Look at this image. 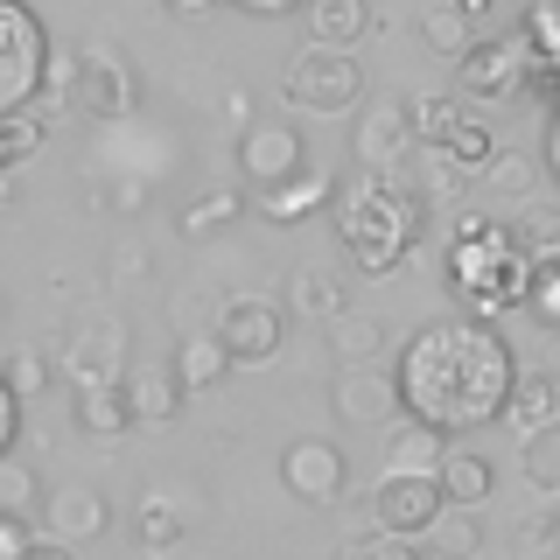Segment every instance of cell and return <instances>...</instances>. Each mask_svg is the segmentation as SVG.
Instances as JSON below:
<instances>
[{"instance_id":"42","label":"cell","mask_w":560,"mask_h":560,"mask_svg":"<svg viewBox=\"0 0 560 560\" xmlns=\"http://www.w3.org/2000/svg\"><path fill=\"white\" fill-rule=\"evenodd\" d=\"M232 8H245V14H267V22H273V14H302L308 0H232Z\"/></svg>"},{"instance_id":"2","label":"cell","mask_w":560,"mask_h":560,"mask_svg":"<svg viewBox=\"0 0 560 560\" xmlns=\"http://www.w3.org/2000/svg\"><path fill=\"white\" fill-rule=\"evenodd\" d=\"M337 238H343L350 267L393 273L399 259L413 253V238H420V203L393 183V175H372V168H364L358 183L337 189Z\"/></svg>"},{"instance_id":"47","label":"cell","mask_w":560,"mask_h":560,"mask_svg":"<svg viewBox=\"0 0 560 560\" xmlns=\"http://www.w3.org/2000/svg\"><path fill=\"white\" fill-rule=\"evenodd\" d=\"M448 8H463L469 22H477V14H490V0H448Z\"/></svg>"},{"instance_id":"14","label":"cell","mask_w":560,"mask_h":560,"mask_svg":"<svg viewBox=\"0 0 560 560\" xmlns=\"http://www.w3.org/2000/svg\"><path fill=\"white\" fill-rule=\"evenodd\" d=\"M119 350H127V323H119V315L105 323V315H98V323H84L78 337L63 343L57 364H63L70 385H113L119 378Z\"/></svg>"},{"instance_id":"23","label":"cell","mask_w":560,"mask_h":560,"mask_svg":"<svg viewBox=\"0 0 560 560\" xmlns=\"http://www.w3.org/2000/svg\"><path fill=\"white\" fill-rule=\"evenodd\" d=\"M329 350H337V364H378L385 350V323L364 308H343L337 323H329Z\"/></svg>"},{"instance_id":"7","label":"cell","mask_w":560,"mask_h":560,"mask_svg":"<svg viewBox=\"0 0 560 560\" xmlns=\"http://www.w3.org/2000/svg\"><path fill=\"white\" fill-rule=\"evenodd\" d=\"M448 512V498H442V477H407V469H385V477L372 483V518H378V533H434V518Z\"/></svg>"},{"instance_id":"44","label":"cell","mask_w":560,"mask_h":560,"mask_svg":"<svg viewBox=\"0 0 560 560\" xmlns=\"http://www.w3.org/2000/svg\"><path fill=\"white\" fill-rule=\"evenodd\" d=\"M539 372L560 385V329H547V364H539Z\"/></svg>"},{"instance_id":"46","label":"cell","mask_w":560,"mask_h":560,"mask_svg":"<svg viewBox=\"0 0 560 560\" xmlns=\"http://www.w3.org/2000/svg\"><path fill=\"white\" fill-rule=\"evenodd\" d=\"M547 175L560 183V119H553V133H547Z\"/></svg>"},{"instance_id":"1","label":"cell","mask_w":560,"mask_h":560,"mask_svg":"<svg viewBox=\"0 0 560 560\" xmlns=\"http://www.w3.org/2000/svg\"><path fill=\"white\" fill-rule=\"evenodd\" d=\"M393 378H399V407L413 420H428L442 434H477L512 407L518 358L483 315H448V323L413 329Z\"/></svg>"},{"instance_id":"6","label":"cell","mask_w":560,"mask_h":560,"mask_svg":"<svg viewBox=\"0 0 560 560\" xmlns=\"http://www.w3.org/2000/svg\"><path fill=\"white\" fill-rule=\"evenodd\" d=\"M133 98H140V78H133V63L119 57L113 43H92L78 57V78H70V105H78L84 119H119V113H133Z\"/></svg>"},{"instance_id":"26","label":"cell","mask_w":560,"mask_h":560,"mask_svg":"<svg viewBox=\"0 0 560 560\" xmlns=\"http://www.w3.org/2000/svg\"><path fill=\"white\" fill-rule=\"evenodd\" d=\"M512 238H518V253L533 259H560V203H525L518 210V224H512Z\"/></svg>"},{"instance_id":"32","label":"cell","mask_w":560,"mask_h":560,"mask_svg":"<svg viewBox=\"0 0 560 560\" xmlns=\"http://www.w3.org/2000/svg\"><path fill=\"white\" fill-rule=\"evenodd\" d=\"M294 302H302V315H323V323H337V315H343V280H329L323 267H308L302 280H294Z\"/></svg>"},{"instance_id":"8","label":"cell","mask_w":560,"mask_h":560,"mask_svg":"<svg viewBox=\"0 0 560 560\" xmlns=\"http://www.w3.org/2000/svg\"><path fill=\"white\" fill-rule=\"evenodd\" d=\"M218 337L232 350V364H267V358H280V343H288V315H280V302H267V294H232V302L218 308Z\"/></svg>"},{"instance_id":"13","label":"cell","mask_w":560,"mask_h":560,"mask_svg":"<svg viewBox=\"0 0 560 560\" xmlns=\"http://www.w3.org/2000/svg\"><path fill=\"white\" fill-rule=\"evenodd\" d=\"M455 70H463V92L504 98V92H518L525 70H533V35H512V43H469V57Z\"/></svg>"},{"instance_id":"39","label":"cell","mask_w":560,"mask_h":560,"mask_svg":"<svg viewBox=\"0 0 560 560\" xmlns=\"http://www.w3.org/2000/svg\"><path fill=\"white\" fill-rule=\"evenodd\" d=\"M358 560H428V553H413L407 533H372V539L358 547Z\"/></svg>"},{"instance_id":"38","label":"cell","mask_w":560,"mask_h":560,"mask_svg":"<svg viewBox=\"0 0 560 560\" xmlns=\"http://www.w3.org/2000/svg\"><path fill=\"white\" fill-rule=\"evenodd\" d=\"M483 183H498V189H512V197H518V189H525V183H533V162H525V154H512V148H504V154H498V162H490V168H483Z\"/></svg>"},{"instance_id":"31","label":"cell","mask_w":560,"mask_h":560,"mask_svg":"<svg viewBox=\"0 0 560 560\" xmlns=\"http://www.w3.org/2000/svg\"><path fill=\"white\" fill-rule=\"evenodd\" d=\"M420 35H428V49H442V57H469V14L463 8L420 14Z\"/></svg>"},{"instance_id":"5","label":"cell","mask_w":560,"mask_h":560,"mask_svg":"<svg viewBox=\"0 0 560 560\" xmlns=\"http://www.w3.org/2000/svg\"><path fill=\"white\" fill-rule=\"evenodd\" d=\"M288 105L294 113H323V119H337V113H358L364 105V70L350 49H323V43H308L302 57L288 63Z\"/></svg>"},{"instance_id":"24","label":"cell","mask_w":560,"mask_h":560,"mask_svg":"<svg viewBox=\"0 0 560 560\" xmlns=\"http://www.w3.org/2000/svg\"><path fill=\"white\" fill-rule=\"evenodd\" d=\"M78 428H84V434H119V428H133L127 378H113V385H78Z\"/></svg>"},{"instance_id":"17","label":"cell","mask_w":560,"mask_h":560,"mask_svg":"<svg viewBox=\"0 0 560 560\" xmlns=\"http://www.w3.org/2000/svg\"><path fill=\"white\" fill-rule=\"evenodd\" d=\"M442 463H448V434L407 413V420L393 428V448H385V469H407V477H442Z\"/></svg>"},{"instance_id":"33","label":"cell","mask_w":560,"mask_h":560,"mask_svg":"<svg viewBox=\"0 0 560 560\" xmlns=\"http://www.w3.org/2000/svg\"><path fill=\"white\" fill-rule=\"evenodd\" d=\"M238 210H245V203L232 197V189H218V197H197V203L183 210V238H210V232H224Z\"/></svg>"},{"instance_id":"16","label":"cell","mask_w":560,"mask_h":560,"mask_svg":"<svg viewBox=\"0 0 560 560\" xmlns=\"http://www.w3.org/2000/svg\"><path fill=\"white\" fill-rule=\"evenodd\" d=\"M329 197H337V175H329V168H302V175H288V183H273V189H253V210L273 218V224H302L308 210H323Z\"/></svg>"},{"instance_id":"29","label":"cell","mask_w":560,"mask_h":560,"mask_svg":"<svg viewBox=\"0 0 560 560\" xmlns=\"http://www.w3.org/2000/svg\"><path fill=\"white\" fill-rule=\"evenodd\" d=\"M525 483L547 490V498H560V420L539 434H525Z\"/></svg>"},{"instance_id":"35","label":"cell","mask_w":560,"mask_h":560,"mask_svg":"<svg viewBox=\"0 0 560 560\" xmlns=\"http://www.w3.org/2000/svg\"><path fill=\"white\" fill-rule=\"evenodd\" d=\"M525 308L539 315L547 329H560V259H539L533 267V288H525Z\"/></svg>"},{"instance_id":"27","label":"cell","mask_w":560,"mask_h":560,"mask_svg":"<svg viewBox=\"0 0 560 560\" xmlns=\"http://www.w3.org/2000/svg\"><path fill=\"white\" fill-rule=\"evenodd\" d=\"M428 539H434V553H442V560H477L483 553V518L463 512V504H448V512L434 518Z\"/></svg>"},{"instance_id":"37","label":"cell","mask_w":560,"mask_h":560,"mask_svg":"<svg viewBox=\"0 0 560 560\" xmlns=\"http://www.w3.org/2000/svg\"><path fill=\"white\" fill-rule=\"evenodd\" d=\"M133 525H140V547H175V539H183V518L168 512V498H148Z\"/></svg>"},{"instance_id":"22","label":"cell","mask_w":560,"mask_h":560,"mask_svg":"<svg viewBox=\"0 0 560 560\" xmlns=\"http://www.w3.org/2000/svg\"><path fill=\"white\" fill-rule=\"evenodd\" d=\"M504 420H512L518 434H539V428H553V420H560V385H553L547 372H518Z\"/></svg>"},{"instance_id":"21","label":"cell","mask_w":560,"mask_h":560,"mask_svg":"<svg viewBox=\"0 0 560 560\" xmlns=\"http://www.w3.org/2000/svg\"><path fill=\"white\" fill-rule=\"evenodd\" d=\"M490 490H498V469H490L483 455H469V448H448V463H442V498L463 504V512H483Z\"/></svg>"},{"instance_id":"25","label":"cell","mask_w":560,"mask_h":560,"mask_svg":"<svg viewBox=\"0 0 560 560\" xmlns=\"http://www.w3.org/2000/svg\"><path fill=\"white\" fill-rule=\"evenodd\" d=\"M43 504H49V490H43V477H35V463H22V455H0V512L43 518Z\"/></svg>"},{"instance_id":"34","label":"cell","mask_w":560,"mask_h":560,"mask_svg":"<svg viewBox=\"0 0 560 560\" xmlns=\"http://www.w3.org/2000/svg\"><path fill=\"white\" fill-rule=\"evenodd\" d=\"M43 113H14V119H0V168H14L22 154H35L43 148Z\"/></svg>"},{"instance_id":"9","label":"cell","mask_w":560,"mask_h":560,"mask_svg":"<svg viewBox=\"0 0 560 560\" xmlns=\"http://www.w3.org/2000/svg\"><path fill=\"white\" fill-rule=\"evenodd\" d=\"M350 483V463L337 442H323V434H302V442L280 448V490L302 504H337Z\"/></svg>"},{"instance_id":"20","label":"cell","mask_w":560,"mask_h":560,"mask_svg":"<svg viewBox=\"0 0 560 560\" xmlns=\"http://www.w3.org/2000/svg\"><path fill=\"white\" fill-rule=\"evenodd\" d=\"M127 407H133V428H162V420H175V407H183V385H175V372L148 364V372L127 378Z\"/></svg>"},{"instance_id":"43","label":"cell","mask_w":560,"mask_h":560,"mask_svg":"<svg viewBox=\"0 0 560 560\" xmlns=\"http://www.w3.org/2000/svg\"><path fill=\"white\" fill-rule=\"evenodd\" d=\"M22 560H70V547H63V539H35Z\"/></svg>"},{"instance_id":"11","label":"cell","mask_w":560,"mask_h":560,"mask_svg":"<svg viewBox=\"0 0 560 560\" xmlns=\"http://www.w3.org/2000/svg\"><path fill=\"white\" fill-rule=\"evenodd\" d=\"M350 148H358V162L372 168V175H393L399 168V154L413 148V105L407 98H372L358 113V127H350Z\"/></svg>"},{"instance_id":"41","label":"cell","mask_w":560,"mask_h":560,"mask_svg":"<svg viewBox=\"0 0 560 560\" xmlns=\"http://www.w3.org/2000/svg\"><path fill=\"white\" fill-rule=\"evenodd\" d=\"M14 434H22V393L0 378V455H14Z\"/></svg>"},{"instance_id":"45","label":"cell","mask_w":560,"mask_h":560,"mask_svg":"<svg viewBox=\"0 0 560 560\" xmlns=\"http://www.w3.org/2000/svg\"><path fill=\"white\" fill-rule=\"evenodd\" d=\"M162 8H168V14H210L218 0H162Z\"/></svg>"},{"instance_id":"40","label":"cell","mask_w":560,"mask_h":560,"mask_svg":"<svg viewBox=\"0 0 560 560\" xmlns=\"http://www.w3.org/2000/svg\"><path fill=\"white\" fill-rule=\"evenodd\" d=\"M35 547V518H14V512H0V560H22Z\"/></svg>"},{"instance_id":"10","label":"cell","mask_w":560,"mask_h":560,"mask_svg":"<svg viewBox=\"0 0 560 560\" xmlns=\"http://www.w3.org/2000/svg\"><path fill=\"white\" fill-rule=\"evenodd\" d=\"M308 168V148H302V133L288 127V119H245V133H238V175L253 189H273V183H288V175H302Z\"/></svg>"},{"instance_id":"12","label":"cell","mask_w":560,"mask_h":560,"mask_svg":"<svg viewBox=\"0 0 560 560\" xmlns=\"http://www.w3.org/2000/svg\"><path fill=\"white\" fill-rule=\"evenodd\" d=\"M329 399H337V420H350V428H393V413H407L399 407V378L385 364H343Z\"/></svg>"},{"instance_id":"15","label":"cell","mask_w":560,"mask_h":560,"mask_svg":"<svg viewBox=\"0 0 560 560\" xmlns=\"http://www.w3.org/2000/svg\"><path fill=\"white\" fill-rule=\"evenodd\" d=\"M43 525H49V539H63V547H84V539H98L105 525H113V512H105V498L92 483H57V498L43 504Z\"/></svg>"},{"instance_id":"3","label":"cell","mask_w":560,"mask_h":560,"mask_svg":"<svg viewBox=\"0 0 560 560\" xmlns=\"http://www.w3.org/2000/svg\"><path fill=\"white\" fill-rule=\"evenodd\" d=\"M448 280L477 315H498V308H525V288H533V259L518 253L512 232L483 218V210H463L448 232Z\"/></svg>"},{"instance_id":"30","label":"cell","mask_w":560,"mask_h":560,"mask_svg":"<svg viewBox=\"0 0 560 560\" xmlns=\"http://www.w3.org/2000/svg\"><path fill=\"white\" fill-rule=\"evenodd\" d=\"M442 154H448V162H455V168H469V175H483L490 162H498V140H490V127H483V119H469V113H463V127H455V133H448V148H442Z\"/></svg>"},{"instance_id":"4","label":"cell","mask_w":560,"mask_h":560,"mask_svg":"<svg viewBox=\"0 0 560 560\" xmlns=\"http://www.w3.org/2000/svg\"><path fill=\"white\" fill-rule=\"evenodd\" d=\"M49 84V28L35 22L28 0H0V119L28 113Z\"/></svg>"},{"instance_id":"48","label":"cell","mask_w":560,"mask_h":560,"mask_svg":"<svg viewBox=\"0 0 560 560\" xmlns=\"http://www.w3.org/2000/svg\"><path fill=\"white\" fill-rule=\"evenodd\" d=\"M434 560H442V553H434Z\"/></svg>"},{"instance_id":"28","label":"cell","mask_w":560,"mask_h":560,"mask_svg":"<svg viewBox=\"0 0 560 560\" xmlns=\"http://www.w3.org/2000/svg\"><path fill=\"white\" fill-rule=\"evenodd\" d=\"M455 127H463V105H455L448 92H428V98H413V140H420V148H434V154H442Z\"/></svg>"},{"instance_id":"49","label":"cell","mask_w":560,"mask_h":560,"mask_svg":"<svg viewBox=\"0 0 560 560\" xmlns=\"http://www.w3.org/2000/svg\"><path fill=\"white\" fill-rule=\"evenodd\" d=\"M553 92H560V84H553Z\"/></svg>"},{"instance_id":"36","label":"cell","mask_w":560,"mask_h":560,"mask_svg":"<svg viewBox=\"0 0 560 560\" xmlns=\"http://www.w3.org/2000/svg\"><path fill=\"white\" fill-rule=\"evenodd\" d=\"M0 378H8V385H14V393H22V399H35V393H43L49 378H57V364H49L43 350H14V358L0 364Z\"/></svg>"},{"instance_id":"19","label":"cell","mask_w":560,"mask_h":560,"mask_svg":"<svg viewBox=\"0 0 560 560\" xmlns=\"http://www.w3.org/2000/svg\"><path fill=\"white\" fill-rule=\"evenodd\" d=\"M224 372H232V350H224L218 329H203V337H183V350H175V385H183V393H210Z\"/></svg>"},{"instance_id":"18","label":"cell","mask_w":560,"mask_h":560,"mask_svg":"<svg viewBox=\"0 0 560 560\" xmlns=\"http://www.w3.org/2000/svg\"><path fill=\"white\" fill-rule=\"evenodd\" d=\"M308 43L323 49H350L372 35V0H308Z\"/></svg>"}]
</instances>
